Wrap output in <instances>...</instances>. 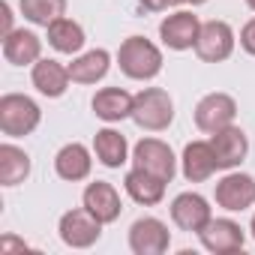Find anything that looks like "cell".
<instances>
[{
	"label": "cell",
	"instance_id": "cell-1",
	"mask_svg": "<svg viewBox=\"0 0 255 255\" xmlns=\"http://www.w3.org/2000/svg\"><path fill=\"white\" fill-rule=\"evenodd\" d=\"M117 66L132 81H150L162 72V51L144 36H129L117 48Z\"/></svg>",
	"mask_w": 255,
	"mask_h": 255
},
{
	"label": "cell",
	"instance_id": "cell-2",
	"mask_svg": "<svg viewBox=\"0 0 255 255\" xmlns=\"http://www.w3.org/2000/svg\"><path fill=\"white\" fill-rule=\"evenodd\" d=\"M42 120V108L24 93H3L0 96V132L9 138L30 135Z\"/></svg>",
	"mask_w": 255,
	"mask_h": 255
},
{
	"label": "cell",
	"instance_id": "cell-3",
	"mask_svg": "<svg viewBox=\"0 0 255 255\" xmlns=\"http://www.w3.org/2000/svg\"><path fill=\"white\" fill-rule=\"evenodd\" d=\"M132 120L147 132H162L174 123V99L162 87H144L135 93Z\"/></svg>",
	"mask_w": 255,
	"mask_h": 255
},
{
	"label": "cell",
	"instance_id": "cell-4",
	"mask_svg": "<svg viewBox=\"0 0 255 255\" xmlns=\"http://www.w3.org/2000/svg\"><path fill=\"white\" fill-rule=\"evenodd\" d=\"M192 117H195V126H198L201 132L213 135L216 129H225V126L234 123V117H237V102H234L231 93L216 90V93H207V96L198 99Z\"/></svg>",
	"mask_w": 255,
	"mask_h": 255
},
{
	"label": "cell",
	"instance_id": "cell-5",
	"mask_svg": "<svg viewBox=\"0 0 255 255\" xmlns=\"http://www.w3.org/2000/svg\"><path fill=\"white\" fill-rule=\"evenodd\" d=\"M57 231H60V240L66 246H72V249H90L102 237V222L87 207H75V210H66L60 216Z\"/></svg>",
	"mask_w": 255,
	"mask_h": 255
},
{
	"label": "cell",
	"instance_id": "cell-6",
	"mask_svg": "<svg viewBox=\"0 0 255 255\" xmlns=\"http://www.w3.org/2000/svg\"><path fill=\"white\" fill-rule=\"evenodd\" d=\"M234 45H237V36L231 30L228 21H204L201 24V33H198V42H195V54L204 60V63H222L234 54Z\"/></svg>",
	"mask_w": 255,
	"mask_h": 255
},
{
	"label": "cell",
	"instance_id": "cell-7",
	"mask_svg": "<svg viewBox=\"0 0 255 255\" xmlns=\"http://www.w3.org/2000/svg\"><path fill=\"white\" fill-rule=\"evenodd\" d=\"M213 198L222 210L228 213H243L255 204V177L252 174H243V171H228L222 180H216V189H213Z\"/></svg>",
	"mask_w": 255,
	"mask_h": 255
},
{
	"label": "cell",
	"instance_id": "cell-8",
	"mask_svg": "<svg viewBox=\"0 0 255 255\" xmlns=\"http://www.w3.org/2000/svg\"><path fill=\"white\" fill-rule=\"evenodd\" d=\"M132 165L135 168H144L162 180H174L177 174V159H174V150L159 141V138H141L135 147H132Z\"/></svg>",
	"mask_w": 255,
	"mask_h": 255
},
{
	"label": "cell",
	"instance_id": "cell-9",
	"mask_svg": "<svg viewBox=\"0 0 255 255\" xmlns=\"http://www.w3.org/2000/svg\"><path fill=\"white\" fill-rule=\"evenodd\" d=\"M171 246V231L156 216H141L129 225V249L135 255H162Z\"/></svg>",
	"mask_w": 255,
	"mask_h": 255
},
{
	"label": "cell",
	"instance_id": "cell-10",
	"mask_svg": "<svg viewBox=\"0 0 255 255\" xmlns=\"http://www.w3.org/2000/svg\"><path fill=\"white\" fill-rule=\"evenodd\" d=\"M198 240L207 252L213 255H228V252H240L243 243H246V231L240 228V222L222 216V219H210L201 231H198Z\"/></svg>",
	"mask_w": 255,
	"mask_h": 255
},
{
	"label": "cell",
	"instance_id": "cell-11",
	"mask_svg": "<svg viewBox=\"0 0 255 255\" xmlns=\"http://www.w3.org/2000/svg\"><path fill=\"white\" fill-rule=\"evenodd\" d=\"M198 33H201V21H198L195 12H186V9L165 15L162 24H159V39L171 51H189V48H195Z\"/></svg>",
	"mask_w": 255,
	"mask_h": 255
},
{
	"label": "cell",
	"instance_id": "cell-12",
	"mask_svg": "<svg viewBox=\"0 0 255 255\" xmlns=\"http://www.w3.org/2000/svg\"><path fill=\"white\" fill-rule=\"evenodd\" d=\"M213 219V207L204 195L198 192H180L174 201H171V222L180 228V231H192L198 234L207 222Z\"/></svg>",
	"mask_w": 255,
	"mask_h": 255
},
{
	"label": "cell",
	"instance_id": "cell-13",
	"mask_svg": "<svg viewBox=\"0 0 255 255\" xmlns=\"http://www.w3.org/2000/svg\"><path fill=\"white\" fill-rule=\"evenodd\" d=\"M210 147H213V153H216V162H219V168L222 171H231V168H237L243 159H246V153H249V138H246V132L240 129V126H225V129H216L213 135H210Z\"/></svg>",
	"mask_w": 255,
	"mask_h": 255
},
{
	"label": "cell",
	"instance_id": "cell-14",
	"mask_svg": "<svg viewBox=\"0 0 255 255\" xmlns=\"http://www.w3.org/2000/svg\"><path fill=\"white\" fill-rule=\"evenodd\" d=\"M81 204H84L102 225L120 219V213H123L120 192H117L114 183H108V180H93V183H87V189H84V195H81Z\"/></svg>",
	"mask_w": 255,
	"mask_h": 255
},
{
	"label": "cell",
	"instance_id": "cell-15",
	"mask_svg": "<svg viewBox=\"0 0 255 255\" xmlns=\"http://www.w3.org/2000/svg\"><path fill=\"white\" fill-rule=\"evenodd\" d=\"M180 171L189 183L210 180L219 171V162H216V153H213L210 141H189L183 147V156H180Z\"/></svg>",
	"mask_w": 255,
	"mask_h": 255
},
{
	"label": "cell",
	"instance_id": "cell-16",
	"mask_svg": "<svg viewBox=\"0 0 255 255\" xmlns=\"http://www.w3.org/2000/svg\"><path fill=\"white\" fill-rule=\"evenodd\" d=\"M165 186H168V180H162V177H156V174H150L144 168H135V165H132V171H126V177H123L126 195H129L135 204H144V207L159 204L165 198Z\"/></svg>",
	"mask_w": 255,
	"mask_h": 255
},
{
	"label": "cell",
	"instance_id": "cell-17",
	"mask_svg": "<svg viewBox=\"0 0 255 255\" xmlns=\"http://www.w3.org/2000/svg\"><path fill=\"white\" fill-rule=\"evenodd\" d=\"M90 168H93V156H90V150L81 141L63 144L57 150V156H54V171H57L60 180H69V183L87 180L90 177Z\"/></svg>",
	"mask_w": 255,
	"mask_h": 255
},
{
	"label": "cell",
	"instance_id": "cell-18",
	"mask_svg": "<svg viewBox=\"0 0 255 255\" xmlns=\"http://www.w3.org/2000/svg\"><path fill=\"white\" fill-rule=\"evenodd\" d=\"M93 114L105 123H120L126 117H132V105H135V96L129 90H123V87H102L96 90L93 96Z\"/></svg>",
	"mask_w": 255,
	"mask_h": 255
},
{
	"label": "cell",
	"instance_id": "cell-19",
	"mask_svg": "<svg viewBox=\"0 0 255 255\" xmlns=\"http://www.w3.org/2000/svg\"><path fill=\"white\" fill-rule=\"evenodd\" d=\"M3 57L12 66H33L42 57V39L33 30L15 27L12 33L3 36Z\"/></svg>",
	"mask_w": 255,
	"mask_h": 255
},
{
	"label": "cell",
	"instance_id": "cell-20",
	"mask_svg": "<svg viewBox=\"0 0 255 255\" xmlns=\"http://www.w3.org/2000/svg\"><path fill=\"white\" fill-rule=\"evenodd\" d=\"M30 78H33V87H36L42 96H48V99L63 96L66 87H69V81H72V78H69V66H63L60 60H51V57H39V60L33 63Z\"/></svg>",
	"mask_w": 255,
	"mask_h": 255
},
{
	"label": "cell",
	"instance_id": "cell-21",
	"mask_svg": "<svg viewBox=\"0 0 255 255\" xmlns=\"http://www.w3.org/2000/svg\"><path fill=\"white\" fill-rule=\"evenodd\" d=\"M108 69H111V54L105 48H90V51H81L72 57L69 78L75 84H96L108 75Z\"/></svg>",
	"mask_w": 255,
	"mask_h": 255
},
{
	"label": "cell",
	"instance_id": "cell-22",
	"mask_svg": "<svg viewBox=\"0 0 255 255\" xmlns=\"http://www.w3.org/2000/svg\"><path fill=\"white\" fill-rule=\"evenodd\" d=\"M93 153L105 168H120V165L129 162V141H126L123 132L105 126V129H99L96 138H93Z\"/></svg>",
	"mask_w": 255,
	"mask_h": 255
},
{
	"label": "cell",
	"instance_id": "cell-23",
	"mask_svg": "<svg viewBox=\"0 0 255 255\" xmlns=\"http://www.w3.org/2000/svg\"><path fill=\"white\" fill-rule=\"evenodd\" d=\"M45 30H48V45L54 51H60V54H78L84 48V39H87L84 36V27L75 18H69V15H60Z\"/></svg>",
	"mask_w": 255,
	"mask_h": 255
},
{
	"label": "cell",
	"instance_id": "cell-24",
	"mask_svg": "<svg viewBox=\"0 0 255 255\" xmlns=\"http://www.w3.org/2000/svg\"><path fill=\"white\" fill-rule=\"evenodd\" d=\"M27 177H30V156L18 144L3 141L0 144V186H18Z\"/></svg>",
	"mask_w": 255,
	"mask_h": 255
},
{
	"label": "cell",
	"instance_id": "cell-25",
	"mask_svg": "<svg viewBox=\"0 0 255 255\" xmlns=\"http://www.w3.org/2000/svg\"><path fill=\"white\" fill-rule=\"evenodd\" d=\"M18 6H21V15L39 27H48L51 21L66 15V0H18Z\"/></svg>",
	"mask_w": 255,
	"mask_h": 255
},
{
	"label": "cell",
	"instance_id": "cell-26",
	"mask_svg": "<svg viewBox=\"0 0 255 255\" xmlns=\"http://www.w3.org/2000/svg\"><path fill=\"white\" fill-rule=\"evenodd\" d=\"M240 48H243L246 54H252V57H255V15L240 27Z\"/></svg>",
	"mask_w": 255,
	"mask_h": 255
},
{
	"label": "cell",
	"instance_id": "cell-27",
	"mask_svg": "<svg viewBox=\"0 0 255 255\" xmlns=\"http://www.w3.org/2000/svg\"><path fill=\"white\" fill-rule=\"evenodd\" d=\"M138 6H144V9H150V12H162V9H168L174 0H135Z\"/></svg>",
	"mask_w": 255,
	"mask_h": 255
},
{
	"label": "cell",
	"instance_id": "cell-28",
	"mask_svg": "<svg viewBox=\"0 0 255 255\" xmlns=\"http://www.w3.org/2000/svg\"><path fill=\"white\" fill-rule=\"evenodd\" d=\"M0 15H3V36H6V33L15 30V27H12V6L3 3V6H0Z\"/></svg>",
	"mask_w": 255,
	"mask_h": 255
},
{
	"label": "cell",
	"instance_id": "cell-29",
	"mask_svg": "<svg viewBox=\"0 0 255 255\" xmlns=\"http://www.w3.org/2000/svg\"><path fill=\"white\" fill-rule=\"evenodd\" d=\"M177 3H192V6H201V3H207V0H177Z\"/></svg>",
	"mask_w": 255,
	"mask_h": 255
},
{
	"label": "cell",
	"instance_id": "cell-30",
	"mask_svg": "<svg viewBox=\"0 0 255 255\" xmlns=\"http://www.w3.org/2000/svg\"><path fill=\"white\" fill-rule=\"evenodd\" d=\"M249 231H252V240H255V213H252V222H249Z\"/></svg>",
	"mask_w": 255,
	"mask_h": 255
},
{
	"label": "cell",
	"instance_id": "cell-31",
	"mask_svg": "<svg viewBox=\"0 0 255 255\" xmlns=\"http://www.w3.org/2000/svg\"><path fill=\"white\" fill-rule=\"evenodd\" d=\"M246 6H249V9H252V12H255V0H246Z\"/></svg>",
	"mask_w": 255,
	"mask_h": 255
}]
</instances>
